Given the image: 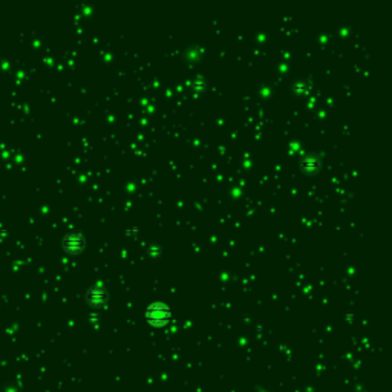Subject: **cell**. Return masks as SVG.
<instances>
[{
	"label": "cell",
	"mask_w": 392,
	"mask_h": 392,
	"mask_svg": "<svg viewBox=\"0 0 392 392\" xmlns=\"http://www.w3.org/2000/svg\"><path fill=\"white\" fill-rule=\"evenodd\" d=\"M300 166L306 172H316L317 169H320L322 161L316 153H303L300 158Z\"/></svg>",
	"instance_id": "4"
},
{
	"label": "cell",
	"mask_w": 392,
	"mask_h": 392,
	"mask_svg": "<svg viewBox=\"0 0 392 392\" xmlns=\"http://www.w3.org/2000/svg\"><path fill=\"white\" fill-rule=\"evenodd\" d=\"M146 253H147V256H150L152 259H158V257L163 256L164 248H163V245L158 244V242H152V244H149V245L146 247Z\"/></svg>",
	"instance_id": "5"
},
{
	"label": "cell",
	"mask_w": 392,
	"mask_h": 392,
	"mask_svg": "<svg viewBox=\"0 0 392 392\" xmlns=\"http://www.w3.org/2000/svg\"><path fill=\"white\" fill-rule=\"evenodd\" d=\"M83 247H85V234L80 230H69L63 236V248L68 253L75 254L78 251H82Z\"/></svg>",
	"instance_id": "2"
},
{
	"label": "cell",
	"mask_w": 392,
	"mask_h": 392,
	"mask_svg": "<svg viewBox=\"0 0 392 392\" xmlns=\"http://www.w3.org/2000/svg\"><path fill=\"white\" fill-rule=\"evenodd\" d=\"M107 300V290L101 284H95L88 290V302L92 306H101Z\"/></svg>",
	"instance_id": "3"
},
{
	"label": "cell",
	"mask_w": 392,
	"mask_h": 392,
	"mask_svg": "<svg viewBox=\"0 0 392 392\" xmlns=\"http://www.w3.org/2000/svg\"><path fill=\"white\" fill-rule=\"evenodd\" d=\"M146 319L153 323V325H164L170 320L172 317V309L166 302L161 300H155L152 303H149L144 309Z\"/></svg>",
	"instance_id": "1"
}]
</instances>
